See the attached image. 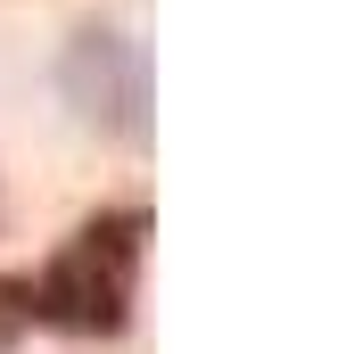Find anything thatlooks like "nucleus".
<instances>
[{
  "label": "nucleus",
  "mask_w": 346,
  "mask_h": 354,
  "mask_svg": "<svg viewBox=\"0 0 346 354\" xmlns=\"http://www.w3.org/2000/svg\"><path fill=\"white\" fill-rule=\"evenodd\" d=\"M58 91L107 140H140L149 132V50L124 25H83L58 58Z\"/></svg>",
  "instance_id": "nucleus-2"
},
{
  "label": "nucleus",
  "mask_w": 346,
  "mask_h": 354,
  "mask_svg": "<svg viewBox=\"0 0 346 354\" xmlns=\"http://www.w3.org/2000/svg\"><path fill=\"white\" fill-rule=\"evenodd\" d=\"M149 256V206H107L33 272V280H0V322H33V330H66V338H116L132 322V288Z\"/></svg>",
  "instance_id": "nucleus-1"
}]
</instances>
